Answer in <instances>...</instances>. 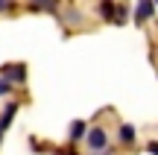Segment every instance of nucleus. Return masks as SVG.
Instances as JSON below:
<instances>
[{"instance_id": "f257e3e1", "label": "nucleus", "mask_w": 158, "mask_h": 155, "mask_svg": "<svg viewBox=\"0 0 158 155\" xmlns=\"http://www.w3.org/2000/svg\"><path fill=\"white\" fill-rule=\"evenodd\" d=\"M85 144H88L91 152H102L108 146V135L106 129H88V135H85Z\"/></svg>"}, {"instance_id": "f03ea898", "label": "nucleus", "mask_w": 158, "mask_h": 155, "mask_svg": "<svg viewBox=\"0 0 158 155\" xmlns=\"http://www.w3.org/2000/svg\"><path fill=\"white\" fill-rule=\"evenodd\" d=\"M152 15H155V3H152V0H138V9H135V23H147Z\"/></svg>"}, {"instance_id": "7ed1b4c3", "label": "nucleus", "mask_w": 158, "mask_h": 155, "mask_svg": "<svg viewBox=\"0 0 158 155\" xmlns=\"http://www.w3.org/2000/svg\"><path fill=\"white\" fill-rule=\"evenodd\" d=\"M3 79H9L12 85H15V82H23L27 79V67H23V64H6L3 67Z\"/></svg>"}, {"instance_id": "20e7f679", "label": "nucleus", "mask_w": 158, "mask_h": 155, "mask_svg": "<svg viewBox=\"0 0 158 155\" xmlns=\"http://www.w3.org/2000/svg\"><path fill=\"white\" fill-rule=\"evenodd\" d=\"M15 111H18V103H9V105L3 108V114H0V132L9 129V123L15 120Z\"/></svg>"}, {"instance_id": "39448f33", "label": "nucleus", "mask_w": 158, "mask_h": 155, "mask_svg": "<svg viewBox=\"0 0 158 155\" xmlns=\"http://www.w3.org/2000/svg\"><path fill=\"white\" fill-rule=\"evenodd\" d=\"M85 135H88V126H85L82 120H73V123H70V135H68L70 141H82Z\"/></svg>"}, {"instance_id": "423d86ee", "label": "nucleus", "mask_w": 158, "mask_h": 155, "mask_svg": "<svg viewBox=\"0 0 158 155\" xmlns=\"http://www.w3.org/2000/svg\"><path fill=\"white\" fill-rule=\"evenodd\" d=\"M100 15H102V21H114V18H117V9H114L111 0H102L100 3Z\"/></svg>"}, {"instance_id": "0eeeda50", "label": "nucleus", "mask_w": 158, "mask_h": 155, "mask_svg": "<svg viewBox=\"0 0 158 155\" xmlns=\"http://www.w3.org/2000/svg\"><path fill=\"white\" fill-rule=\"evenodd\" d=\"M120 144H135V126H129V123H123L120 126Z\"/></svg>"}, {"instance_id": "6e6552de", "label": "nucleus", "mask_w": 158, "mask_h": 155, "mask_svg": "<svg viewBox=\"0 0 158 155\" xmlns=\"http://www.w3.org/2000/svg\"><path fill=\"white\" fill-rule=\"evenodd\" d=\"M29 6H32V9H47V12H53V9H56V0H29Z\"/></svg>"}, {"instance_id": "1a4fd4ad", "label": "nucleus", "mask_w": 158, "mask_h": 155, "mask_svg": "<svg viewBox=\"0 0 158 155\" xmlns=\"http://www.w3.org/2000/svg\"><path fill=\"white\" fill-rule=\"evenodd\" d=\"M6 94H12V82L0 76V97H6Z\"/></svg>"}, {"instance_id": "9d476101", "label": "nucleus", "mask_w": 158, "mask_h": 155, "mask_svg": "<svg viewBox=\"0 0 158 155\" xmlns=\"http://www.w3.org/2000/svg\"><path fill=\"white\" fill-rule=\"evenodd\" d=\"M147 152H152V155H158V141H149V144H147Z\"/></svg>"}, {"instance_id": "9b49d317", "label": "nucleus", "mask_w": 158, "mask_h": 155, "mask_svg": "<svg viewBox=\"0 0 158 155\" xmlns=\"http://www.w3.org/2000/svg\"><path fill=\"white\" fill-rule=\"evenodd\" d=\"M12 9V0H0V12H9Z\"/></svg>"}, {"instance_id": "f8f14e48", "label": "nucleus", "mask_w": 158, "mask_h": 155, "mask_svg": "<svg viewBox=\"0 0 158 155\" xmlns=\"http://www.w3.org/2000/svg\"><path fill=\"white\" fill-rule=\"evenodd\" d=\"M152 3H155V6H158V0H152Z\"/></svg>"}]
</instances>
